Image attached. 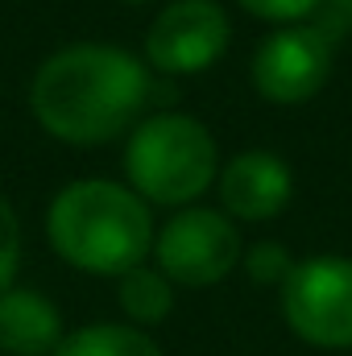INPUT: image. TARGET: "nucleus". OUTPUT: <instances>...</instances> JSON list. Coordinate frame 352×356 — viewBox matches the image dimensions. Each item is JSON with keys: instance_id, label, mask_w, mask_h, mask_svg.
I'll return each instance as SVG.
<instances>
[{"instance_id": "obj_8", "label": "nucleus", "mask_w": 352, "mask_h": 356, "mask_svg": "<svg viewBox=\"0 0 352 356\" xmlns=\"http://www.w3.org/2000/svg\"><path fill=\"white\" fill-rule=\"evenodd\" d=\"M216 191H220V211L245 224H262L273 220L290 195H294V175L290 166L269 154V149H245L232 162L220 166L216 175Z\"/></svg>"}, {"instance_id": "obj_12", "label": "nucleus", "mask_w": 352, "mask_h": 356, "mask_svg": "<svg viewBox=\"0 0 352 356\" xmlns=\"http://www.w3.org/2000/svg\"><path fill=\"white\" fill-rule=\"evenodd\" d=\"M241 261H245L249 277H253L257 286H282V282L290 277V269L298 266V261L290 257V249L278 245V241H262V245H253Z\"/></svg>"}, {"instance_id": "obj_10", "label": "nucleus", "mask_w": 352, "mask_h": 356, "mask_svg": "<svg viewBox=\"0 0 352 356\" xmlns=\"http://www.w3.org/2000/svg\"><path fill=\"white\" fill-rule=\"evenodd\" d=\"M54 356H162L158 340L133 323H88L67 332Z\"/></svg>"}, {"instance_id": "obj_1", "label": "nucleus", "mask_w": 352, "mask_h": 356, "mask_svg": "<svg viewBox=\"0 0 352 356\" xmlns=\"http://www.w3.org/2000/svg\"><path fill=\"white\" fill-rule=\"evenodd\" d=\"M150 71L120 46L75 42L54 50L33 83L29 108L38 124L67 145H99L120 137L150 99Z\"/></svg>"}, {"instance_id": "obj_7", "label": "nucleus", "mask_w": 352, "mask_h": 356, "mask_svg": "<svg viewBox=\"0 0 352 356\" xmlns=\"http://www.w3.org/2000/svg\"><path fill=\"white\" fill-rule=\"evenodd\" d=\"M332 50L315 25L273 29L253 50V88L269 104H307L332 75Z\"/></svg>"}, {"instance_id": "obj_2", "label": "nucleus", "mask_w": 352, "mask_h": 356, "mask_svg": "<svg viewBox=\"0 0 352 356\" xmlns=\"http://www.w3.org/2000/svg\"><path fill=\"white\" fill-rule=\"evenodd\" d=\"M46 236L67 266L120 277L145 266V257L154 253V216L133 186L79 178L54 195L46 211Z\"/></svg>"}, {"instance_id": "obj_3", "label": "nucleus", "mask_w": 352, "mask_h": 356, "mask_svg": "<svg viewBox=\"0 0 352 356\" xmlns=\"http://www.w3.org/2000/svg\"><path fill=\"white\" fill-rule=\"evenodd\" d=\"M125 175L145 203L191 207L220 175L216 137L186 112H158L133 129L125 145Z\"/></svg>"}, {"instance_id": "obj_16", "label": "nucleus", "mask_w": 352, "mask_h": 356, "mask_svg": "<svg viewBox=\"0 0 352 356\" xmlns=\"http://www.w3.org/2000/svg\"><path fill=\"white\" fill-rule=\"evenodd\" d=\"M120 4H150V0H120Z\"/></svg>"}, {"instance_id": "obj_14", "label": "nucleus", "mask_w": 352, "mask_h": 356, "mask_svg": "<svg viewBox=\"0 0 352 356\" xmlns=\"http://www.w3.org/2000/svg\"><path fill=\"white\" fill-rule=\"evenodd\" d=\"M245 13L262 17V21H278V25H294L303 17H315V8L323 0H237Z\"/></svg>"}, {"instance_id": "obj_4", "label": "nucleus", "mask_w": 352, "mask_h": 356, "mask_svg": "<svg viewBox=\"0 0 352 356\" xmlns=\"http://www.w3.org/2000/svg\"><path fill=\"white\" fill-rule=\"evenodd\" d=\"M282 319L311 348H352V257H307L282 282Z\"/></svg>"}, {"instance_id": "obj_9", "label": "nucleus", "mask_w": 352, "mask_h": 356, "mask_svg": "<svg viewBox=\"0 0 352 356\" xmlns=\"http://www.w3.org/2000/svg\"><path fill=\"white\" fill-rule=\"evenodd\" d=\"M63 315L42 290L8 286L0 294V353L8 356H54L63 344Z\"/></svg>"}, {"instance_id": "obj_5", "label": "nucleus", "mask_w": 352, "mask_h": 356, "mask_svg": "<svg viewBox=\"0 0 352 356\" xmlns=\"http://www.w3.org/2000/svg\"><path fill=\"white\" fill-rule=\"evenodd\" d=\"M241 232L216 207H178L154 232V261L175 286H216L241 266Z\"/></svg>"}, {"instance_id": "obj_6", "label": "nucleus", "mask_w": 352, "mask_h": 356, "mask_svg": "<svg viewBox=\"0 0 352 356\" xmlns=\"http://www.w3.org/2000/svg\"><path fill=\"white\" fill-rule=\"evenodd\" d=\"M228 13L216 0H170L150 33H145V58L162 75H199L211 71L228 50Z\"/></svg>"}, {"instance_id": "obj_11", "label": "nucleus", "mask_w": 352, "mask_h": 356, "mask_svg": "<svg viewBox=\"0 0 352 356\" xmlns=\"http://www.w3.org/2000/svg\"><path fill=\"white\" fill-rule=\"evenodd\" d=\"M116 298H120V311L129 315L133 327H154L162 323L170 311H175V282L162 273V269L137 266L129 273L116 277Z\"/></svg>"}, {"instance_id": "obj_15", "label": "nucleus", "mask_w": 352, "mask_h": 356, "mask_svg": "<svg viewBox=\"0 0 352 356\" xmlns=\"http://www.w3.org/2000/svg\"><path fill=\"white\" fill-rule=\"evenodd\" d=\"M332 46L344 38V33H352V0H323L319 8H315V21H311Z\"/></svg>"}, {"instance_id": "obj_13", "label": "nucleus", "mask_w": 352, "mask_h": 356, "mask_svg": "<svg viewBox=\"0 0 352 356\" xmlns=\"http://www.w3.org/2000/svg\"><path fill=\"white\" fill-rule=\"evenodd\" d=\"M17 269H21V220L13 203L0 195V294L17 282Z\"/></svg>"}]
</instances>
